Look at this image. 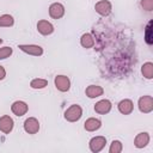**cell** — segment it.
Listing matches in <instances>:
<instances>
[{
    "label": "cell",
    "instance_id": "obj_11",
    "mask_svg": "<svg viewBox=\"0 0 153 153\" xmlns=\"http://www.w3.org/2000/svg\"><path fill=\"white\" fill-rule=\"evenodd\" d=\"M110 110H111V102L108 99H102L94 104V111L100 115H105Z\"/></svg>",
    "mask_w": 153,
    "mask_h": 153
},
{
    "label": "cell",
    "instance_id": "obj_7",
    "mask_svg": "<svg viewBox=\"0 0 153 153\" xmlns=\"http://www.w3.org/2000/svg\"><path fill=\"white\" fill-rule=\"evenodd\" d=\"M65 14V7L60 2H54L49 7V16L54 19H60Z\"/></svg>",
    "mask_w": 153,
    "mask_h": 153
},
{
    "label": "cell",
    "instance_id": "obj_18",
    "mask_svg": "<svg viewBox=\"0 0 153 153\" xmlns=\"http://www.w3.org/2000/svg\"><path fill=\"white\" fill-rule=\"evenodd\" d=\"M80 43L84 48H92L94 44V39L91 33H84L80 38Z\"/></svg>",
    "mask_w": 153,
    "mask_h": 153
},
{
    "label": "cell",
    "instance_id": "obj_16",
    "mask_svg": "<svg viewBox=\"0 0 153 153\" xmlns=\"http://www.w3.org/2000/svg\"><path fill=\"white\" fill-rule=\"evenodd\" d=\"M84 127L87 131H94L97 129H99L102 127V122L98 120V118H94V117H91V118H87L84 123Z\"/></svg>",
    "mask_w": 153,
    "mask_h": 153
},
{
    "label": "cell",
    "instance_id": "obj_25",
    "mask_svg": "<svg viewBox=\"0 0 153 153\" xmlns=\"http://www.w3.org/2000/svg\"><path fill=\"white\" fill-rule=\"evenodd\" d=\"M5 76H6V71L2 66H0V80H2Z\"/></svg>",
    "mask_w": 153,
    "mask_h": 153
},
{
    "label": "cell",
    "instance_id": "obj_2",
    "mask_svg": "<svg viewBox=\"0 0 153 153\" xmlns=\"http://www.w3.org/2000/svg\"><path fill=\"white\" fill-rule=\"evenodd\" d=\"M139 110L143 114H148L153 110V98L151 96H143L139 99Z\"/></svg>",
    "mask_w": 153,
    "mask_h": 153
},
{
    "label": "cell",
    "instance_id": "obj_8",
    "mask_svg": "<svg viewBox=\"0 0 153 153\" xmlns=\"http://www.w3.org/2000/svg\"><path fill=\"white\" fill-rule=\"evenodd\" d=\"M24 129L29 134H36L39 130V123L35 117H29L24 122Z\"/></svg>",
    "mask_w": 153,
    "mask_h": 153
},
{
    "label": "cell",
    "instance_id": "obj_9",
    "mask_svg": "<svg viewBox=\"0 0 153 153\" xmlns=\"http://www.w3.org/2000/svg\"><path fill=\"white\" fill-rule=\"evenodd\" d=\"M13 124H14V122H13V120H12L10 116L4 115V116L0 117V130H1L2 133L8 134L10 131H12Z\"/></svg>",
    "mask_w": 153,
    "mask_h": 153
},
{
    "label": "cell",
    "instance_id": "obj_26",
    "mask_svg": "<svg viewBox=\"0 0 153 153\" xmlns=\"http://www.w3.org/2000/svg\"><path fill=\"white\" fill-rule=\"evenodd\" d=\"M1 42H2V39H1V38H0V43H1Z\"/></svg>",
    "mask_w": 153,
    "mask_h": 153
},
{
    "label": "cell",
    "instance_id": "obj_5",
    "mask_svg": "<svg viewBox=\"0 0 153 153\" xmlns=\"http://www.w3.org/2000/svg\"><path fill=\"white\" fill-rule=\"evenodd\" d=\"M94 10H96V12H97L98 14H100V16H103V17H106V16H109L110 12H111V4H110V1H108V0H100V1H98V2L96 4Z\"/></svg>",
    "mask_w": 153,
    "mask_h": 153
},
{
    "label": "cell",
    "instance_id": "obj_1",
    "mask_svg": "<svg viewBox=\"0 0 153 153\" xmlns=\"http://www.w3.org/2000/svg\"><path fill=\"white\" fill-rule=\"evenodd\" d=\"M82 115V109L78 105V104H73L71 105L66 111H65V118L68 122H76L80 120Z\"/></svg>",
    "mask_w": 153,
    "mask_h": 153
},
{
    "label": "cell",
    "instance_id": "obj_3",
    "mask_svg": "<svg viewBox=\"0 0 153 153\" xmlns=\"http://www.w3.org/2000/svg\"><path fill=\"white\" fill-rule=\"evenodd\" d=\"M105 143H106V139L104 136H94L90 140V149L91 152L93 153H97L99 151H102L104 147H105Z\"/></svg>",
    "mask_w": 153,
    "mask_h": 153
},
{
    "label": "cell",
    "instance_id": "obj_15",
    "mask_svg": "<svg viewBox=\"0 0 153 153\" xmlns=\"http://www.w3.org/2000/svg\"><path fill=\"white\" fill-rule=\"evenodd\" d=\"M103 92H104L103 87H100L98 85H90L86 87V91H85V93L88 98H97V97L102 96Z\"/></svg>",
    "mask_w": 153,
    "mask_h": 153
},
{
    "label": "cell",
    "instance_id": "obj_17",
    "mask_svg": "<svg viewBox=\"0 0 153 153\" xmlns=\"http://www.w3.org/2000/svg\"><path fill=\"white\" fill-rule=\"evenodd\" d=\"M141 73L146 79H152L153 78V63L152 62H146L141 67Z\"/></svg>",
    "mask_w": 153,
    "mask_h": 153
},
{
    "label": "cell",
    "instance_id": "obj_24",
    "mask_svg": "<svg viewBox=\"0 0 153 153\" xmlns=\"http://www.w3.org/2000/svg\"><path fill=\"white\" fill-rule=\"evenodd\" d=\"M141 6L146 11H152L153 10V0H141Z\"/></svg>",
    "mask_w": 153,
    "mask_h": 153
},
{
    "label": "cell",
    "instance_id": "obj_22",
    "mask_svg": "<svg viewBox=\"0 0 153 153\" xmlns=\"http://www.w3.org/2000/svg\"><path fill=\"white\" fill-rule=\"evenodd\" d=\"M109 152H110V153H121V152H122V143H121V141L114 140V141L111 142V145H110Z\"/></svg>",
    "mask_w": 153,
    "mask_h": 153
},
{
    "label": "cell",
    "instance_id": "obj_23",
    "mask_svg": "<svg viewBox=\"0 0 153 153\" xmlns=\"http://www.w3.org/2000/svg\"><path fill=\"white\" fill-rule=\"evenodd\" d=\"M12 48L11 47H4V48H0V60H4L6 57H8L11 54H12Z\"/></svg>",
    "mask_w": 153,
    "mask_h": 153
},
{
    "label": "cell",
    "instance_id": "obj_4",
    "mask_svg": "<svg viewBox=\"0 0 153 153\" xmlns=\"http://www.w3.org/2000/svg\"><path fill=\"white\" fill-rule=\"evenodd\" d=\"M19 49L29 55H33V56H41L43 54V48L36 44H20Z\"/></svg>",
    "mask_w": 153,
    "mask_h": 153
},
{
    "label": "cell",
    "instance_id": "obj_14",
    "mask_svg": "<svg viewBox=\"0 0 153 153\" xmlns=\"http://www.w3.org/2000/svg\"><path fill=\"white\" fill-rule=\"evenodd\" d=\"M133 109H134V105H133V102L130 99H123L118 103V111L123 115L131 114Z\"/></svg>",
    "mask_w": 153,
    "mask_h": 153
},
{
    "label": "cell",
    "instance_id": "obj_19",
    "mask_svg": "<svg viewBox=\"0 0 153 153\" xmlns=\"http://www.w3.org/2000/svg\"><path fill=\"white\" fill-rule=\"evenodd\" d=\"M14 19L11 14H2L0 16V26H12Z\"/></svg>",
    "mask_w": 153,
    "mask_h": 153
},
{
    "label": "cell",
    "instance_id": "obj_13",
    "mask_svg": "<svg viewBox=\"0 0 153 153\" xmlns=\"http://www.w3.org/2000/svg\"><path fill=\"white\" fill-rule=\"evenodd\" d=\"M148 142H149L148 133H139L135 136V140H134V145H135L136 148H143V147L147 146Z\"/></svg>",
    "mask_w": 153,
    "mask_h": 153
},
{
    "label": "cell",
    "instance_id": "obj_21",
    "mask_svg": "<svg viewBox=\"0 0 153 153\" xmlns=\"http://www.w3.org/2000/svg\"><path fill=\"white\" fill-rule=\"evenodd\" d=\"M47 85H48V81H47L45 79H39V78L33 79V80H31V82H30V86H31L32 88H44Z\"/></svg>",
    "mask_w": 153,
    "mask_h": 153
},
{
    "label": "cell",
    "instance_id": "obj_6",
    "mask_svg": "<svg viewBox=\"0 0 153 153\" xmlns=\"http://www.w3.org/2000/svg\"><path fill=\"white\" fill-rule=\"evenodd\" d=\"M54 81H55L56 88L59 91H61V92H66L71 87V81L66 75H57V76H55Z\"/></svg>",
    "mask_w": 153,
    "mask_h": 153
},
{
    "label": "cell",
    "instance_id": "obj_20",
    "mask_svg": "<svg viewBox=\"0 0 153 153\" xmlns=\"http://www.w3.org/2000/svg\"><path fill=\"white\" fill-rule=\"evenodd\" d=\"M145 41L147 44H152L153 43V36H152V20L148 22L146 30H145Z\"/></svg>",
    "mask_w": 153,
    "mask_h": 153
},
{
    "label": "cell",
    "instance_id": "obj_12",
    "mask_svg": "<svg viewBox=\"0 0 153 153\" xmlns=\"http://www.w3.org/2000/svg\"><path fill=\"white\" fill-rule=\"evenodd\" d=\"M27 104L25 102H22V100H17L12 104L11 106V110L12 112L16 115V116H23L27 112Z\"/></svg>",
    "mask_w": 153,
    "mask_h": 153
},
{
    "label": "cell",
    "instance_id": "obj_10",
    "mask_svg": "<svg viewBox=\"0 0 153 153\" xmlns=\"http://www.w3.org/2000/svg\"><path fill=\"white\" fill-rule=\"evenodd\" d=\"M37 30L41 35L48 36V35H51L54 32V26L48 20H39L37 23Z\"/></svg>",
    "mask_w": 153,
    "mask_h": 153
}]
</instances>
